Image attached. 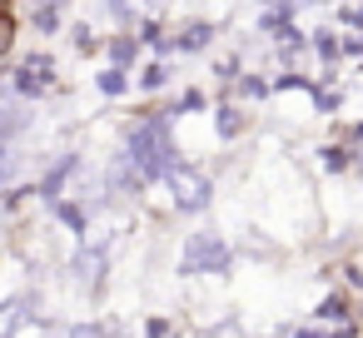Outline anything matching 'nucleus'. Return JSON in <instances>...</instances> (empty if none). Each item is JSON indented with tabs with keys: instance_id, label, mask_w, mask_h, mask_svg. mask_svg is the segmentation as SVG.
<instances>
[{
	"instance_id": "1",
	"label": "nucleus",
	"mask_w": 363,
	"mask_h": 338,
	"mask_svg": "<svg viewBox=\"0 0 363 338\" xmlns=\"http://www.w3.org/2000/svg\"><path fill=\"white\" fill-rule=\"evenodd\" d=\"M60 6H65V0H35V26L40 30H55L60 26Z\"/></svg>"
},
{
	"instance_id": "2",
	"label": "nucleus",
	"mask_w": 363,
	"mask_h": 338,
	"mask_svg": "<svg viewBox=\"0 0 363 338\" xmlns=\"http://www.w3.org/2000/svg\"><path fill=\"white\" fill-rule=\"evenodd\" d=\"M45 70H50L45 60H26V70H21V90H40V85L50 80Z\"/></svg>"
},
{
	"instance_id": "3",
	"label": "nucleus",
	"mask_w": 363,
	"mask_h": 338,
	"mask_svg": "<svg viewBox=\"0 0 363 338\" xmlns=\"http://www.w3.org/2000/svg\"><path fill=\"white\" fill-rule=\"evenodd\" d=\"M204 35H209V26H189L184 30V45H204Z\"/></svg>"
}]
</instances>
